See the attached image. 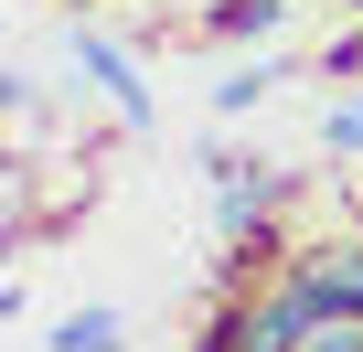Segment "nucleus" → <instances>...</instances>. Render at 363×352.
<instances>
[{
  "label": "nucleus",
  "instance_id": "nucleus-1",
  "mask_svg": "<svg viewBox=\"0 0 363 352\" xmlns=\"http://www.w3.org/2000/svg\"><path fill=\"white\" fill-rule=\"evenodd\" d=\"M65 54H75V75H86V86H96L107 107H118V128H150V86H139V64H128V54L107 43V33H75Z\"/></svg>",
  "mask_w": 363,
  "mask_h": 352
},
{
  "label": "nucleus",
  "instance_id": "nucleus-2",
  "mask_svg": "<svg viewBox=\"0 0 363 352\" xmlns=\"http://www.w3.org/2000/svg\"><path fill=\"white\" fill-rule=\"evenodd\" d=\"M289 278H299L320 310H363V235H331V246H310Z\"/></svg>",
  "mask_w": 363,
  "mask_h": 352
},
{
  "label": "nucleus",
  "instance_id": "nucleus-3",
  "mask_svg": "<svg viewBox=\"0 0 363 352\" xmlns=\"http://www.w3.org/2000/svg\"><path fill=\"white\" fill-rule=\"evenodd\" d=\"M267 203H278V182H267V171H246V160H214V225H225L235 246L267 225Z\"/></svg>",
  "mask_w": 363,
  "mask_h": 352
},
{
  "label": "nucleus",
  "instance_id": "nucleus-4",
  "mask_svg": "<svg viewBox=\"0 0 363 352\" xmlns=\"http://www.w3.org/2000/svg\"><path fill=\"white\" fill-rule=\"evenodd\" d=\"M118 331H128V320L96 299V310H65V320H54V352H118Z\"/></svg>",
  "mask_w": 363,
  "mask_h": 352
},
{
  "label": "nucleus",
  "instance_id": "nucleus-5",
  "mask_svg": "<svg viewBox=\"0 0 363 352\" xmlns=\"http://www.w3.org/2000/svg\"><path fill=\"white\" fill-rule=\"evenodd\" d=\"M278 22H289V0H225V11H214V33H225V43H267Z\"/></svg>",
  "mask_w": 363,
  "mask_h": 352
},
{
  "label": "nucleus",
  "instance_id": "nucleus-6",
  "mask_svg": "<svg viewBox=\"0 0 363 352\" xmlns=\"http://www.w3.org/2000/svg\"><path fill=\"white\" fill-rule=\"evenodd\" d=\"M267 86H278V64H235V75L214 86V118H246V107H257Z\"/></svg>",
  "mask_w": 363,
  "mask_h": 352
},
{
  "label": "nucleus",
  "instance_id": "nucleus-7",
  "mask_svg": "<svg viewBox=\"0 0 363 352\" xmlns=\"http://www.w3.org/2000/svg\"><path fill=\"white\" fill-rule=\"evenodd\" d=\"M299 352H363V310H320L299 331Z\"/></svg>",
  "mask_w": 363,
  "mask_h": 352
},
{
  "label": "nucleus",
  "instance_id": "nucleus-8",
  "mask_svg": "<svg viewBox=\"0 0 363 352\" xmlns=\"http://www.w3.org/2000/svg\"><path fill=\"white\" fill-rule=\"evenodd\" d=\"M320 149H331V160H352V149H363V96H352V107H331V118H320Z\"/></svg>",
  "mask_w": 363,
  "mask_h": 352
}]
</instances>
